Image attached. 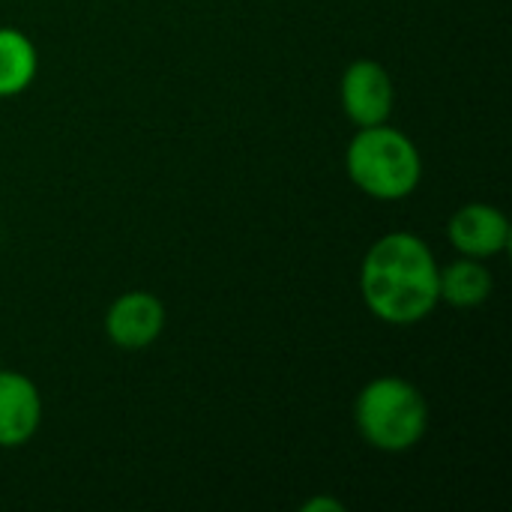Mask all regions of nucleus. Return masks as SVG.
Wrapping results in <instances>:
<instances>
[{
    "label": "nucleus",
    "instance_id": "nucleus-2",
    "mask_svg": "<svg viewBox=\"0 0 512 512\" xmlns=\"http://www.w3.org/2000/svg\"><path fill=\"white\" fill-rule=\"evenodd\" d=\"M345 168L354 186L378 201H396L411 195L423 177V159L417 144L387 123L360 126V132L348 144Z\"/></svg>",
    "mask_w": 512,
    "mask_h": 512
},
{
    "label": "nucleus",
    "instance_id": "nucleus-11",
    "mask_svg": "<svg viewBox=\"0 0 512 512\" xmlns=\"http://www.w3.org/2000/svg\"><path fill=\"white\" fill-rule=\"evenodd\" d=\"M0 369H3V366H0Z\"/></svg>",
    "mask_w": 512,
    "mask_h": 512
},
{
    "label": "nucleus",
    "instance_id": "nucleus-7",
    "mask_svg": "<svg viewBox=\"0 0 512 512\" xmlns=\"http://www.w3.org/2000/svg\"><path fill=\"white\" fill-rule=\"evenodd\" d=\"M42 423V399L36 384L21 372L0 369V447L27 444Z\"/></svg>",
    "mask_w": 512,
    "mask_h": 512
},
{
    "label": "nucleus",
    "instance_id": "nucleus-8",
    "mask_svg": "<svg viewBox=\"0 0 512 512\" xmlns=\"http://www.w3.org/2000/svg\"><path fill=\"white\" fill-rule=\"evenodd\" d=\"M36 45L15 27H0V96H15L36 78Z\"/></svg>",
    "mask_w": 512,
    "mask_h": 512
},
{
    "label": "nucleus",
    "instance_id": "nucleus-10",
    "mask_svg": "<svg viewBox=\"0 0 512 512\" xmlns=\"http://www.w3.org/2000/svg\"><path fill=\"white\" fill-rule=\"evenodd\" d=\"M342 512L345 507L339 504V501H330V498H315V501H309V504H303V512Z\"/></svg>",
    "mask_w": 512,
    "mask_h": 512
},
{
    "label": "nucleus",
    "instance_id": "nucleus-6",
    "mask_svg": "<svg viewBox=\"0 0 512 512\" xmlns=\"http://www.w3.org/2000/svg\"><path fill=\"white\" fill-rule=\"evenodd\" d=\"M450 243L465 255V258H495L507 249L510 243V222L507 216L492 207V204H465L462 210L453 213L447 225Z\"/></svg>",
    "mask_w": 512,
    "mask_h": 512
},
{
    "label": "nucleus",
    "instance_id": "nucleus-4",
    "mask_svg": "<svg viewBox=\"0 0 512 512\" xmlns=\"http://www.w3.org/2000/svg\"><path fill=\"white\" fill-rule=\"evenodd\" d=\"M342 108L357 126L387 123L393 114L396 90L390 72L375 60H354L342 75Z\"/></svg>",
    "mask_w": 512,
    "mask_h": 512
},
{
    "label": "nucleus",
    "instance_id": "nucleus-1",
    "mask_svg": "<svg viewBox=\"0 0 512 512\" xmlns=\"http://www.w3.org/2000/svg\"><path fill=\"white\" fill-rule=\"evenodd\" d=\"M360 294L369 312L387 324L423 321L441 300V270L426 240L408 231L381 237L363 258Z\"/></svg>",
    "mask_w": 512,
    "mask_h": 512
},
{
    "label": "nucleus",
    "instance_id": "nucleus-9",
    "mask_svg": "<svg viewBox=\"0 0 512 512\" xmlns=\"http://www.w3.org/2000/svg\"><path fill=\"white\" fill-rule=\"evenodd\" d=\"M489 294H492V276L477 258L456 261L441 273V300H447L456 309L483 306Z\"/></svg>",
    "mask_w": 512,
    "mask_h": 512
},
{
    "label": "nucleus",
    "instance_id": "nucleus-3",
    "mask_svg": "<svg viewBox=\"0 0 512 512\" xmlns=\"http://www.w3.org/2000/svg\"><path fill=\"white\" fill-rule=\"evenodd\" d=\"M354 420L360 435L372 447L384 453H402L423 441L429 408L423 393L411 381L384 375L360 390Z\"/></svg>",
    "mask_w": 512,
    "mask_h": 512
},
{
    "label": "nucleus",
    "instance_id": "nucleus-5",
    "mask_svg": "<svg viewBox=\"0 0 512 512\" xmlns=\"http://www.w3.org/2000/svg\"><path fill=\"white\" fill-rule=\"evenodd\" d=\"M165 306L150 291H126L105 312V333L123 351H141L159 339Z\"/></svg>",
    "mask_w": 512,
    "mask_h": 512
}]
</instances>
